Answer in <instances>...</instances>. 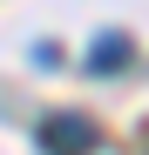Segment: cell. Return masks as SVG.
<instances>
[{"instance_id":"1","label":"cell","mask_w":149,"mask_h":155,"mask_svg":"<svg viewBox=\"0 0 149 155\" xmlns=\"http://www.w3.org/2000/svg\"><path fill=\"white\" fill-rule=\"evenodd\" d=\"M41 142H47V155H88L95 148V128L81 115H54V121L41 128Z\"/></svg>"},{"instance_id":"2","label":"cell","mask_w":149,"mask_h":155,"mask_svg":"<svg viewBox=\"0 0 149 155\" xmlns=\"http://www.w3.org/2000/svg\"><path fill=\"white\" fill-rule=\"evenodd\" d=\"M129 54H136V47H129V34H102V41H95V54H88V68H95V74H115Z\"/></svg>"}]
</instances>
